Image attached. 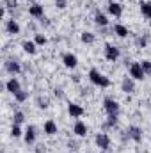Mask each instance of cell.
<instances>
[{
  "label": "cell",
  "mask_w": 151,
  "mask_h": 153,
  "mask_svg": "<svg viewBox=\"0 0 151 153\" xmlns=\"http://www.w3.org/2000/svg\"><path fill=\"white\" fill-rule=\"evenodd\" d=\"M89 80H91V84H94L96 87H101V89H105V87H109L110 85V78L107 75H103L100 70H96V68H91L89 70Z\"/></svg>",
  "instance_id": "cell-1"
},
{
  "label": "cell",
  "mask_w": 151,
  "mask_h": 153,
  "mask_svg": "<svg viewBox=\"0 0 151 153\" xmlns=\"http://www.w3.org/2000/svg\"><path fill=\"white\" fill-rule=\"evenodd\" d=\"M103 109L109 116H117L119 111H121V105L114 100V98H105L103 100Z\"/></svg>",
  "instance_id": "cell-2"
},
{
  "label": "cell",
  "mask_w": 151,
  "mask_h": 153,
  "mask_svg": "<svg viewBox=\"0 0 151 153\" xmlns=\"http://www.w3.org/2000/svg\"><path fill=\"white\" fill-rule=\"evenodd\" d=\"M107 11H109V14L114 16V18H121L123 16V4L117 2V0H110L107 4Z\"/></svg>",
  "instance_id": "cell-3"
},
{
  "label": "cell",
  "mask_w": 151,
  "mask_h": 153,
  "mask_svg": "<svg viewBox=\"0 0 151 153\" xmlns=\"http://www.w3.org/2000/svg\"><path fill=\"white\" fill-rule=\"evenodd\" d=\"M128 71H130V76H132L133 80H144V78H146V73H144L141 62H132Z\"/></svg>",
  "instance_id": "cell-4"
},
{
  "label": "cell",
  "mask_w": 151,
  "mask_h": 153,
  "mask_svg": "<svg viewBox=\"0 0 151 153\" xmlns=\"http://www.w3.org/2000/svg\"><path fill=\"white\" fill-rule=\"evenodd\" d=\"M94 143H96V146L103 152V150H110V137L105 134V132H101V134H96V137H94Z\"/></svg>",
  "instance_id": "cell-5"
},
{
  "label": "cell",
  "mask_w": 151,
  "mask_h": 153,
  "mask_svg": "<svg viewBox=\"0 0 151 153\" xmlns=\"http://www.w3.org/2000/svg\"><path fill=\"white\" fill-rule=\"evenodd\" d=\"M105 59L109 62H115L119 59V48L114 45H105Z\"/></svg>",
  "instance_id": "cell-6"
},
{
  "label": "cell",
  "mask_w": 151,
  "mask_h": 153,
  "mask_svg": "<svg viewBox=\"0 0 151 153\" xmlns=\"http://www.w3.org/2000/svg\"><path fill=\"white\" fill-rule=\"evenodd\" d=\"M5 89H7V93H11V94L14 96L18 91H21V84H20V80H18L16 76H11V78L5 82Z\"/></svg>",
  "instance_id": "cell-7"
},
{
  "label": "cell",
  "mask_w": 151,
  "mask_h": 153,
  "mask_svg": "<svg viewBox=\"0 0 151 153\" xmlns=\"http://www.w3.org/2000/svg\"><path fill=\"white\" fill-rule=\"evenodd\" d=\"M20 30H21V27H20V23H18L14 18L5 20V32H7V34L16 36V34H20Z\"/></svg>",
  "instance_id": "cell-8"
},
{
  "label": "cell",
  "mask_w": 151,
  "mask_h": 153,
  "mask_svg": "<svg viewBox=\"0 0 151 153\" xmlns=\"http://www.w3.org/2000/svg\"><path fill=\"white\" fill-rule=\"evenodd\" d=\"M128 137L135 143H141L142 141V128L137 126V125H130L128 126Z\"/></svg>",
  "instance_id": "cell-9"
},
{
  "label": "cell",
  "mask_w": 151,
  "mask_h": 153,
  "mask_svg": "<svg viewBox=\"0 0 151 153\" xmlns=\"http://www.w3.org/2000/svg\"><path fill=\"white\" fill-rule=\"evenodd\" d=\"M121 91L126 93V94H132L135 91V80L132 76H124L123 82H121Z\"/></svg>",
  "instance_id": "cell-10"
},
{
  "label": "cell",
  "mask_w": 151,
  "mask_h": 153,
  "mask_svg": "<svg viewBox=\"0 0 151 153\" xmlns=\"http://www.w3.org/2000/svg\"><path fill=\"white\" fill-rule=\"evenodd\" d=\"M62 64L66 68H70V70H75L76 66H78V57H76L75 53H64L62 55Z\"/></svg>",
  "instance_id": "cell-11"
},
{
  "label": "cell",
  "mask_w": 151,
  "mask_h": 153,
  "mask_svg": "<svg viewBox=\"0 0 151 153\" xmlns=\"http://www.w3.org/2000/svg\"><path fill=\"white\" fill-rule=\"evenodd\" d=\"M73 134L76 137H85L87 135V125L82 121V119H76L75 125H73Z\"/></svg>",
  "instance_id": "cell-12"
},
{
  "label": "cell",
  "mask_w": 151,
  "mask_h": 153,
  "mask_svg": "<svg viewBox=\"0 0 151 153\" xmlns=\"http://www.w3.org/2000/svg\"><path fill=\"white\" fill-rule=\"evenodd\" d=\"M36 137H38V134H36V126H34V125H29L27 130H25V134H23L25 143H27V144H34V143H36Z\"/></svg>",
  "instance_id": "cell-13"
},
{
  "label": "cell",
  "mask_w": 151,
  "mask_h": 153,
  "mask_svg": "<svg viewBox=\"0 0 151 153\" xmlns=\"http://www.w3.org/2000/svg\"><path fill=\"white\" fill-rule=\"evenodd\" d=\"M4 68H5V71H7L9 75H13V76H16L21 71V66H20V62H16V61H7V62L4 64Z\"/></svg>",
  "instance_id": "cell-14"
},
{
  "label": "cell",
  "mask_w": 151,
  "mask_h": 153,
  "mask_svg": "<svg viewBox=\"0 0 151 153\" xmlns=\"http://www.w3.org/2000/svg\"><path fill=\"white\" fill-rule=\"evenodd\" d=\"M68 114L71 116V117H82V116L85 114V111H84V107L78 105V103H70V105H68Z\"/></svg>",
  "instance_id": "cell-15"
},
{
  "label": "cell",
  "mask_w": 151,
  "mask_h": 153,
  "mask_svg": "<svg viewBox=\"0 0 151 153\" xmlns=\"http://www.w3.org/2000/svg\"><path fill=\"white\" fill-rule=\"evenodd\" d=\"M29 14H30L32 18H43V16H44V7H43V4H32V5L29 7Z\"/></svg>",
  "instance_id": "cell-16"
},
{
  "label": "cell",
  "mask_w": 151,
  "mask_h": 153,
  "mask_svg": "<svg viewBox=\"0 0 151 153\" xmlns=\"http://www.w3.org/2000/svg\"><path fill=\"white\" fill-rule=\"evenodd\" d=\"M43 130H44V134L46 135H55L57 134V123L53 121V119H46L44 121V125H43Z\"/></svg>",
  "instance_id": "cell-17"
},
{
  "label": "cell",
  "mask_w": 151,
  "mask_h": 153,
  "mask_svg": "<svg viewBox=\"0 0 151 153\" xmlns=\"http://www.w3.org/2000/svg\"><path fill=\"white\" fill-rule=\"evenodd\" d=\"M21 48H23V52L29 53V55H36V52H38V45H36L34 41H29V39L21 43Z\"/></svg>",
  "instance_id": "cell-18"
},
{
  "label": "cell",
  "mask_w": 151,
  "mask_h": 153,
  "mask_svg": "<svg viewBox=\"0 0 151 153\" xmlns=\"http://www.w3.org/2000/svg\"><path fill=\"white\" fill-rule=\"evenodd\" d=\"M94 23H96L98 27H107V25H109V18H107V14H103V13H96V14H94Z\"/></svg>",
  "instance_id": "cell-19"
},
{
  "label": "cell",
  "mask_w": 151,
  "mask_h": 153,
  "mask_svg": "<svg viewBox=\"0 0 151 153\" xmlns=\"http://www.w3.org/2000/svg\"><path fill=\"white\" fill-rule=\"evenodd\" d=\"M112 30H114V34H115V36H119V38H126V36L130 34V32H128V29H126L124 25H121V23H115Z\"/></svg>",
  "instance_id": "cell-20"
},
{
  "label": "cell",
  "mask_w": 151,
  "mask_h": 153,
  "mask_svg": "<svg viewBox=\"0 0 151 153\" xmlns=\"http://www.w3.org/2000/svg\"><path fill=\"white\" fill-rule=\"evenodd\" d=\"M80 39H82V43H85V45H93V43L96 41V36H94L93 32L85 30V32H82V36H80Z\"/></svg>",
  "instance_id": "cell-21"
},
{
  "label": "cell",
  "mask_w": 151,
  "mask_h": 153,
  "mask_svg": "<svg viewBox=\"0 0 151 153\" xmlns=\"http://www.w3.org/2000/svg\"><path fill=\"white\" fill-rule=\"evenodd\" d=\"M141 13L144 18L151 20V2H141Z\"/></svg>",
  "instance_id": "cell-22"
},
{
  "label": "cell",
  "mask_w": 151,
  "mask_h": 153,
  "mask_svg": "<svg viewBox=\"0 0 151 153\" xmlns=\"http://www.w3.org/2000/svg\"><path fill=\"white\" fill-rule=\"evenodd\" d=\"M14 100H16L18 103L27 102V100H29V91H23V89H21V91H18V93L14 94Z\"/></svg>",
  "instance_id": "cell-23"
},
{
  "label": "cell",
  "mask_w": 151,
  "mask_h": 153,
  "mask_svg": "<svg viewBox=\"0 0 151 153\" xmlns=\"http://www.w3.org/2000/svg\"><path fill=\"white\" fill-rule=\"evenodd\" d=\"M34 43H36L38 46H44V45L48 43V39H46V36H44V34L36 32V34H34Z\"/></svg>",
  "instance_id": "cell-24"
},
{
  "label": "cell",
  "mask_w": 151,
  "mask_h": 153,
  "mask_svg": "<svg viewBox=\"0 0 151 153\" xmlns=\"http://www.w3.org/2000/svg\"><path fill=\"white\" fill-rule=\"evenodd\" d=\"M25 121V114L21 112V111H16L14 114H13V125H21Z\"/></svg>",
  "instance_id": "cell-25"
},
{
  "label": "cell",
  "mask_w": 151,
  "mask_h": 153,
  "mask_svg": "<svg viewBox=\"0 0 151 153\" xmlns=\"http://www.w3.org/2000/svg\"><path fill=\"white\" fill-rule=\"evenodd\" d=\"M11 135H13L14 139H18V137H21V135H23V134H21L20 125H13V126H11Z\"/></svg>",
  "instance_id": "cell-26"
},
{
  "label": "cell",
  "mask_w": 151,
  "mask_h": 153,
  "mask_svg": "<svg viewBox=\"0 0 151 153\" xmlns=\"http://www.w3.org/2000/svg\"><path fill=\"white\" fill-rule=\"evenodd\" d=\"M141 66H142V70H144V73H146V75H151V61H150V59L141 61Z\"/></svg>",
  "instance_id": "cell-27"
},
{
  "label": "cell",
  "mask_w": 151,
  "mask_h": 153,
  "mask_svg": "<svg viewBox=\"0 0 151 153\" xmlns=\"http://www.w3.org/2000/svg\"><path fill=\"white\" fill-rule=\"evenodd\" d=\"M135 45H137L139 48H146V45H148V38H146V36L137 38V39H135Z\"/></svg>",
  "instance_id": "cell-28"
},
{
  "label": "cell",
  "mask_w": 151,
  "mask_h": 153,
  "mask_svg": "<svg viewBox=\"0 0 151 153\" xmlns=\"http://www.w3.org/2000/svg\"><path fill=\"white\" fill-rule=\"evenodd\" d=\"M4 7L5 9H14V7H18V0H4Z\"/></svg>",
  "instance_id": "cell-29"
},
{
  "label": "cell",
  "mask_w": 151,
  "mask_h": 153,
  "mask_svg": "<svg viewBox=\"0 0 151 153\" xmlns=\"http://www.w3.org/2000/svg\"><path fill=\"white\" fill-rule=\"evenodd\" d=\"M115 123H117V116H109L107 117V123H105V128H110Z\"/></svg>",
  "instance_id": "cell-30"
},
{
  "label": "cell",
  "mask_w": 151,
  "mask_h": 153,
  "mask_svg": "<svg viewBox=\"0 0 151 153\" xmlns=\"http://www.w3.org/2000/svg\"><path fill=\"white\" fill-rule=\"evenodd\" d=\"M55 5H57V9H66L68 0H55Z\"/></svg>",
  "instance_id": "cell-31"
},
{
  "label": "cell",
  "mask_w": 151,
  "mask_h": 153,
  "mask_svg": "<svg viewBox=\"0 0 151 153\" xmlns=\"http://www.w3.org/2000/svg\"><path fill=\"white\" fill-rule=\"evenodd\" d=\"M39 107H41V109H46V107H48V102H46L44 98H39Z\"/></svg>",
  "instance_id": "cell-32"
},
{
  "label": "cell",
  "mask_w": 151,
  "mask_h": 153,
  "mask_svg": "<svg viewBox=\"0 0 151 153\" xmlns=\"http://www.w3.org/2000/svg\"><path fill=\"white\" fill-rule=\"evenodd\" d=\"M103 153H112L110 150H103Z\"/></svg>",
  "instance_id": "cell-33"
},
{
  "label": "cell",
  "mask_w": 151,
  "mask_h": 153,
  "mask_svg": "<svg viewBox=\"0 0 151 153\" xmlns=\"http://www.w3.org/2000/svg\"><path fill=\"white\" fill-rule=\"evenodd\" d=\"M117 2H119V0H117Z\"/></svg>",
  "instance_id": "cell-34"
}]
</instances>
